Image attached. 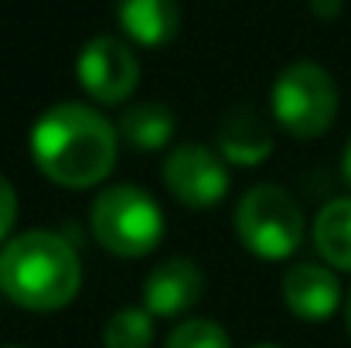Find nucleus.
I'll use <instances>...</instances> for the list:
<instances>
[{
    "label": "nucleus",
    "instance_id": "obj_1",
    "mask_svg": "<svg viewBox=\"0 0 351 348\" xmlns=\"http://www.w3.org/2000/svg\"><path fill=\"white\" fill-rule=\"evenodd\" d=\"M31 157L38 171L69 192L103 185L117 167V130L86 103H55L31 126Z\"/></svg>",
    "mask_w": 351,
    "mask_h": 348
},
{
    "label": "nucleus",
    "instance_id": "obj_2",
    "mask_svg": "<svg viewBox=\"0 0 351 348\" xmlns=\"http://www.w3.org/2000/svg\"><path fill=\"white\" fill-rule=\"evenodd\" d=\"M82 263L69 239L48 229L21 232L0 249V290L24 311H58L75 301Z\"/></svg>",
    "mask_w": 351,
    "mask_h": 348
},
{
    "label": "nucleus",
    "instance_id": "obj_3",
    "mask_svg": "<svg viewBox=\"0 0 351 348\" xmlns=\"http://www.w3.org/2000/svg\"><path fill=\"white\" fill-rule=\"evenodd\" d=\"M89 226L96 242L123 259L147 256L164 239V212L160 205L136 185H110L99 192L89 212Z\"/></svg>",
    "mask_w": 351,
    "mask_h": 348
},
{
    "label": "nucleus",
    "instance_id": "obj_4",
    "mask_svg": "<svg viewBox=\"0 0 351 348\" xmlns=\"http://www.w3.org/2000/svg\"><path fill=\"white\" fill-rule=\"evenodd\" d=\"M269 106H273L276 123L290 137L314 140L328 133L338 116V86L324 65L293 62L276 76L269 89Z\"/></svg>",
    "mask_w": 351,
    "mask_h": 348
},
{
    "label": "nucleus",
    "instance_id": "obj_5",
    "mask_svg": "<svg viewBox=\"0 0 351 348\" xmlns=\"http://www.w3.org/2000/svg\"><path fill=\"white\" fill-rule=\"evenodd\" d=\"M235 235L259 259H287L304 242V212L280 185H256L235 209Z\"/></svg>",
    "mask_w": 351,
    "mask_h": 348
},
{
    "label": "nucleus",
    "instance_id": "obj_6",
    "mask_svg": "<svg viewBox=\"0 0 351 348\" xmlns=\"http://www.w3.org/2000/svg\"><path fill=\"white\" fill-rule=\"evenodd\" d=\"M164 185L167 192L195 212L215 209L229 192V167L226 157L205 143H181L164 157Z\"/></svg>",
    "mask_w": 351,
    "mask_h": 348
},
{
    "label": "nucleus",
    "instance_id": "obj_7",
    "mask_svg": "<svg viewBox=\"0 0 351 348\" xmlns=\"http://www.w3.org/2000/svg\"><path fill=\"white\" fill-rule=\"evenodd\" d=\"M75 76H79V86L96 103L113 106V103H126L136 93L140 62L126 41H119L113 34H99L79 51Z\"/></svg>",
    "mask_w": 351,
    "mask_h": 348
},
{
    "label": "nucleus",
    "instance_id": "obj_8",
    "mask_svg": "<svg viewBox=\"0 0 351 348\" xmlns=\"http://www.w3.org/2000/svg\"><path fill=\"white\" fill-rule=\"evenodd\" d=\"M205 294V273L188 256H167L143 280V308L154 318H181Z\"/></svg>",
    "mask_w": 351,
    "mask_h": 348
},
{
    "label": "nucleus",
    "instance_id": "obj_9",
    "mask_svg": "<svg viewBox=\"0 0 351 348\" xmlns=\"http://www.w3.org/2000/svg\"><path fill=\"white\" fill-rule=\"evenodd\" d=\"M283 301H287L290 314H297L300 321L321 325V321H328L338 311V304H341V283L331 273V266L293 263L283 273Z\"/></svg>",
    "mask_w": 351,
    "mask_h": 348
},
{
    "label": "nucleus",
    "instance_id": "obj_10",
    "mask_svg": "<svg viewBox=\"0 0 351 348\" xmlns=\"http://www.w3.org/2000/svg\"><path fill=\"white\" fill-rule=\"evenodd\" d=\"M273 150V133L252 106H235L219 123V154L232 164H263Z\"/></svg>",
    "mask_w": 351,
    "mask_h": 348
},
{
    "label": "nucleus",
    "instance_id": "obj_11",
    "mask_svg": "<svg viewBox=\"0 0 351 348\" xmlns=\"http://www.w3.org/2000/svg\"><path fill=\"white\" fill-rule=\"evenodd\" d=\"M117 17L126 38L143 48L167 45L181 24L178 0H117Z\"/></svg>",
    "mask_w": 351,
    "mask_h": 348
},
{
    "label": "nucleus",
    "instance_id": "obj_12",
    "mask_svg": "<svg viewBox=\"0 0 351 348\" xmlns=\"http://www.w3.org/2000/svg\"><path fill=\"white\" fill-rule=\"evenodd\" d=\"M117 133L133 150H160L174 137V113L164 103H157V100L133 103L119 116Z\"/></svg>",
    "mask_w": 351,
    "mask_h": 348
},
{
    "label": "nucleus",
    "instance_id": "obj_13",
    "mask_svg": "<svg viewBox=\"0 0 351 348\" xmlns=\"http://www.w3.org/2000/svg\"><path fill=\"white\" fill-rule=\"evenodd\" d=\"M314 246L328 266L351 273V198H335L317 212Z\"/></svg>",
    "mask_w": 351,
    "mask_h": 348
},
{
    "label": "nucleus",
    "instance_id": "obj_14",
    "mask_svg": "<svg viewBox=\"0 0 351 348\" xmlns=\"http://www.w3.org/2000/svg\"><path fill=\"white\" fill-rule=\"evenodd\" d=\"M154 314L147 308H123L103 328V348H150Z\"/></svg>",
    "mask_w": 351,
    "mask_h": 348
},
{
    "label": "nucleus",
    "instance_id": "obj_15",
    "mask_svg": "<svg viewBox=\"0 0 351 348\" xmlns=\"http://www.w3.org/2000/svg\"><path fill=\"white\" fill-rule=\"evenodd\" d=\"M164 348H232L229 332L212 318H184L171 328Z\"/></svg>",
    "mask_w": 351,
    "mask_h": 348
},
{
    "label": "nucleus",
    "instance_id": "obj_16",
    "mask_svg": "<svg viewBox=\"0 0 351 348\" xmlns=\"http://www.w3.org/2000/svg\"><path fill=\"white\" fill-rule=\"evenodd\" d=\"M14 219H17V195H14V185L0 174V242L10 235Z\"/></svg>",
    "mask_w": 351,
    "mask_h": 348
},
{
    "label": "nucleus",
    "instance_id": "obj_17",
    "mask_svg": "<svg viewBox=\"0 0 351 348\" xmlns=\"http://www.w3.org/2000/svg\"><path fill=\"white\" fill-rule=\"evenodd\" d=\"M341 7V0H314V14L317 17H335Z\"/></svg>",
    "mask_w": 351,
    "mask_h": 348
},
{
    "label": "nucleus",
    "instance_id": "obj_18",
    "mask_svg": "<svg viewBox=\"0 0 351 348\" xmlns=\"http://www.w3.org/2000/svg\"><path fill=\"white\" fill-rule=\"evenodd\" d=\"M341 171H345V181L351 185V140H348V147H345V157H341Z\"/></svg>",
    "mask_w": 351,
    "mask_h": 348
},
{
    "label": "nucleus",
    "instance_id": "obj_19",
    "mask_svg": "<svg viewBox=\"0 0 351 348\" xmlns=\"http://www.w3.org/2000/svg\"><path fill=\"white\" fill-rule=\"evenodd\" d=\"M345 318H348V332H351V294H348V304H345Z\"/></svg>",
    "mask_w": 351,
    "mask_h": 348
},
{
    "label": "nucleus",
    "instance_id": "obj_20",
    "mask_svg": "<svg viewBox=\"0 0 351 348\" xmlns=\"http://www.w3.org/2000/svg\"><path fill=\"white\" fill-rule=\"evenodd\" d=\"M252 348H280V345H252Z\"/></svg>",
    "mask_w": 351,
    "mask_h": 348
},
{
    "label": "nucleus",
    "instance_id": "obj_21",
    "mask_svg": "<svg viewBox=\"0 0 351 348\" xmlns=\"http://www.w3.org/2000/svg\"><path fill=\"white\" fill-rule=\"evenodd\" d=\"M3 348H21V345H3Z\"/></svg>",
    "mask_w": 351,
    "mask_h": 348
}]
</instances>
